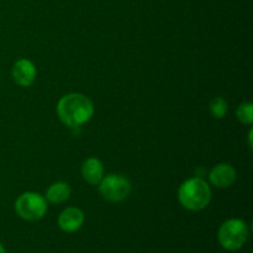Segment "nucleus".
<instances>
[{
    "label": "nucleus",
    "mask_w": 253,
    "mask_h": 253,
    "mask_svg": "<svg viewBox=\"0 0 253 253\" xmlns=\"http://www.w3.org/2000/svg\"><path fill=\"white\" fill-rule=\"evenodd\" d=\"M56 110L62 124L71 128H76L93 118L94 104L84 94L68 93L59 99Z\"/></svg>",
    "instance_id": "f257e3e1"
},
{
    "label": "nucleus",
    "mask_w": 253,
    "mask_h": 253,
    "mask_svg": "<svg viewBox=\"0 0 253 253\" xmlns=\"http://www.w3.org/2000/svg\"><path fill=\"white\" fill-rule=\"evenodd\" d=\"M178 202L188 211H202L211 202V188L203 178H189L179 185Z\"/></svg>",
    "instance_id": "f03ea898"
},
{
    "label": "nucleus",
    "mask_w": 253,
    "mask_h": 253,
    "mask_svg": "<svg viewBox=\"0 0 253 253\" xmlns=\"http://www.w3.org/2000/svg\"><path fill=\"white\" fill-rule=\"evenodd\" d=\"M250 229L242 219H229L220 226L217 231V241L226 251H239L249 240Z\"/></svg>",
    "instance_id": "7ed1b4c3"
},
{
    "label": "nucleus",
    "mask_w": 253,
    "mask_h": 253,
    "mask_svg": "<svg viewBox=\"0 0 253 253\" xmlns=\"http://www.w3.org/2000/svg\"><path fill=\"white\" fill-rule=\"evenodd\" d=\"M48 210L46 198L36 192H26L19 195L15 202V212L25 221H39L43 219Z\"/></svg>",
    "instance_id": "20e7f679"
},
{
    "label": "nucleus",
    "mask_w": 253,
    "mask_h": 253,
    "mask_svg": "<svg viewBox=\"0 0 253 253\" xmlns=\"http://www.w3.org/2000/svg\"><path fill=\"white\" fill-rule=\"evenodd\" d=\"M99 193L105 200L111 203H120L127 199L131 193V183L121 174L104 175L98 184Z\"/></svg>",
    "instance_id": "39448f33"
},
{
    "label": "nucleus",
    "mask_w": 253,
    "mask_h": 253,
    "mask_svg": "<svg viewBox=\"0 0 253 253\" xmlns=\"http://www.w3.org/2000/svg\"><path fill=\"white\" fill-rule=\"evenodd\" d=\"M11 76L15 83L20 86H31L37 77V68L34 62L27 58H20L14 63L11 69Z\"/></svg>",
    "instance_id": "423d86ee"
},
{
    "label": "nucleus",
    "mask_w": 253,
    "mask_h": 253,
    "mask_svg": "<svg viewBox=\"0 0 253 253\" xmlns=\"http://www.w3.org/2000/svg\"><path fill=\"white\" fill-rule=\"evenodd\" d=\"M237 178L236 169L229 163H219L209 172V182L217 189H226L234 185Z\"/></svg>",
    "instance_id": "0eeeda50"
},
{
    "label": "nucleus",
    "mask_w": 253,
    "mask_h": 253,
    "mask_svg": "<svg viewBox=\"0 0 253 253\" xmlns=\"http://www.w3.org/2000/svg\"><path fill=\"white\" fill-rule=\"evenodd\" d=\"M84 221H85L84 212L76 207L66 208L58 215V219H57L59 229L64 232H68V234L78 231L84 225Z\"/></svg>",
    "instance_id": "6e6552de"
},
{
    "label": "nucleus",
    "mask_w": 253,
    "mask_h": 253,
    "mask_svg": "<svg viewBox=\"0 0 253 253\" xmlns=\"http://www.w3.org/2000/svg\"><path fill=\"white\" fill-rule=\"evenodd\" d=\"M81 173L83 179L90 185H98L105 175L104 165L95 157H89L82 163Z\"/></svg>",
    "instance_id": "1a4fd4ad"
},
{
    "label": "nucleus",
    "mask_w": 253,
    "mask_h": 253,
    "mask_svg": "<svg viewBox=\"0 0 253 253\" xmlns=\"http://www.w3.org/2000/svg\"><path fill=\"white\" fill-rule=\"evenodd\" d=\"M72 195V188L68 183L66 182H54L47 188L46 190V200L47 203L51 204H63L67 200L71 198Z\"/></svg>",
    "instance_id": "9d476101"
},
{
    "label": "nucleus",
    "mask_w": 253,
    "mask_h": 253,
    "mask_svg": "<svg viewBox=\"0 0 253 253\" xmlns=\"http://www.w3.org/2000/svg\"><path fill=\"white\" fill-rule=\"evenodd\" d=\"M209 110L211 114L212 118L215 119H224L227 115V111H229V104L221 96H216V98L212 99L209 104Z\"/></svg>",
    "instance_id": "9b49d317"
},
{
    "label": "nucleus",
    "mask_w": 253,
    "mask_h": 253,
    "mask_svg": "<svg viewBox=\"0 0 253 253\" xmlns=\"http://www.w3.org/2000/svg\"><path fill=\"white\" fill-rule=\"evenodd\" d=\"M236 118L244 125H252L253 123V104L247 103L240 104L236 110Z\"/></svg>",
    "instance_id": "f8f14e48"
},
{
    "label": "nucleus",
    "mask_w": 253,
    "mask_h": 253,
    "mask_svg": "<svg viewBox=\"0 0 253 253\" xmlns=\"http://www.w3.org/2000/svg\"><path fill=\"white\" fill-rule=\"evenodd\" d=\"M252 135H253V130H252V128H250V131H249V146H250V148H252V146H253Z\"/></svg>",
    "instance_id": "ddd939ff"
},
{
    "label": "nucleus",
    "mask_w": 253,
    "mask_h": 253,
    "mask_svg": "<svg viewBox=\"0 0 253 253\" xmlns=\"http://www.w3.org/2000/svg\"><path fill=\"white\" fill-rule=\"evenodd\" d=\"M0 253H6V251H5L4 246L1 245V242H0Z\"/></svg>",
    "instance_id": "4468645a"
}]
</instances>
